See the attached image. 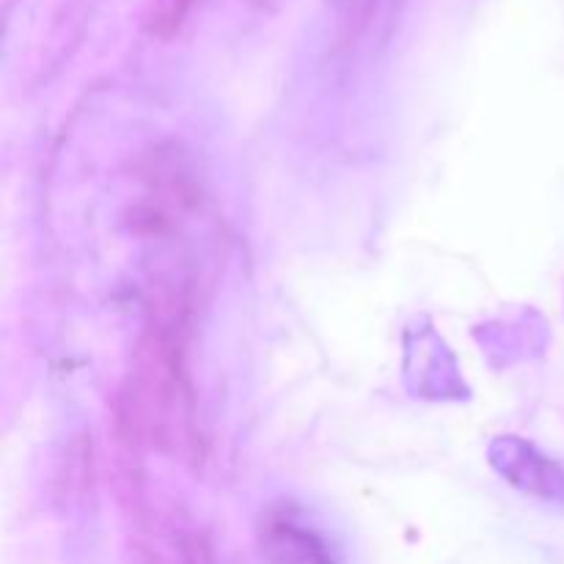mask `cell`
Wrapping results in <instances>:
<instances>
[{"label":"cell","mask_w":564,"mask_h":564,"mask_svg":"<svg viewBox=\"0 0 564 564\" xmlns=\"http://www.w3.org/2000/svg\"><path fill=\"white\" fill-rule=\"evenodd\" d=\"M262 545L273 564H334L325 540L292 512H273L262 523Z\"/></svg>","instance_id":"cell-1"},{"label":"cell","mask_w":564,"mask_h":564,"mask_svg":"<svg viewBox=\"0 0 564 564\" xmlns=\"http://www.w3.org/2000/svg\"><path fill=\"white\" fill-rule=\"evenodd\" d=\"M196 3L198 0H152L147 14V31L158 39H174Z\"/></svg>","instance_id":"cell-2"}]
</instances>
